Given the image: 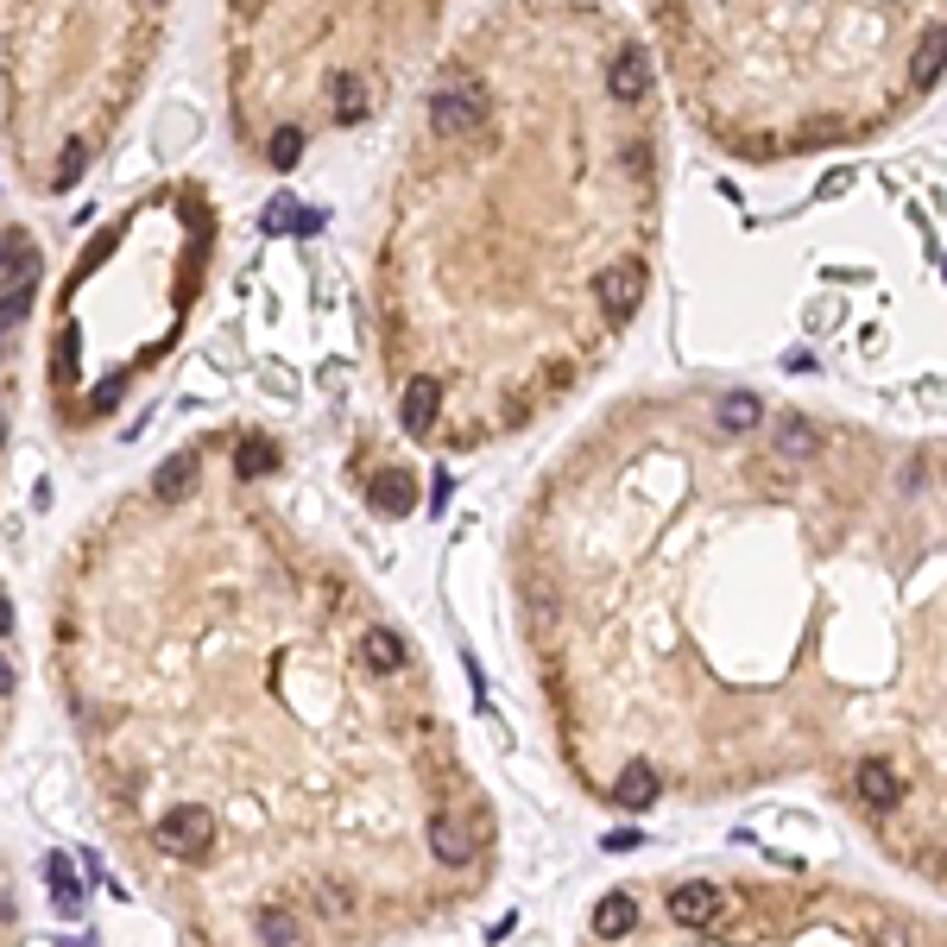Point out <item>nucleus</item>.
I'll use <instances>...</instances> for the list:
<instances>
[{
  "mask_svg": "<svg viewBox=\"0 0 947 947\" xmlns=\"http://www.w3.org/2000/svg\"><path fill=\"white\" fill-rule=\"evenodd\" d=\"M942 70H947V26H928V32H922V45H916V57H910V77L935 82Z\"/></svg>",
  "mask_w": 947,
  "mask_h": 947,
  "instance_id": "12",
  "label": "nucleus"
},
{
  "mask_svg": "<svg viewBox=\"0 0 947 947\" xmlns=\"http://www.w3.org/2000/svg\"><path fill=\"white\" fill-rule=\"evenodd\" d=\"M222 266V196L190 171L146 183L77 247L45 304L52 430H114L178 360Z\"/></svg>",
  "mask_w": 947,
  "mask_h": 947,
  "instance_id": "3",
  "label": "nucleus"
},
{
  "mask_svg": "<svg viewBox=\"0 0 947 947\" xmlns=\"http://www.w3.org/2000/svg\"><path fill=\"white\" fill-rule=\"evenodd\" d=\"M367 506L385 518H405L410 506H417V481H410V467H385L380 481L367 487Z\"/></svg>",
  "mask_w": 947,
  "mask_h": 947,
  "instance_id": "9",
  "label": "nucleus"
},
{
  "mask_svg": "<svg viewBox=\"0 0 947 947\" xmlns=\"http://www.w3.org/2000/svg\"><path fill=\"white\" fill-rule=\"evenodd\" d=\"M607 796H613V809H632V815H639V809H651V802H657V765L632 758V765L607 783Z\"/></svg>",
  "mask_w": 947,
  "mask_h": 947,
  "instance_id": "7",
  "label": "nucleus"
},
{
  "mask_svg": "<svg viewBox=\"0 0 947 947\" xmlns=\"http://www.w3.org/2000/svg\"><path fill=\"white\" fill-rule=\"evenodd\" d=\"M632 928H639V897L632 891H607L594 903V935L600 942H625Z\"/></svg>",
  "mask_w": 947,
  "mask_h": 947,
  "instance_id": "10",
  "label": "nucleus"
},
{
  "mask_svg": "<svg viewBox=\"0 0 947 947\" xmlns=\"http://www.w3.org/2000/svg\"><path fill=\"white\" fill-rule=\"evenodd\" d=\"M664 910H669L676 928H708V922L726 910V891H720L714 878H689V884H676V891H669Z\"/></svg>",
  "mask_w": 947,
  "mask_h": 947,
  "instance_id": "6",
  "label": "nucleus"
},
{
  "mask_svg": "<svg viewBox=\"0 0 947 947\" xmlns=\"http://www.w3.org/2000/svg\"><path fill=\"white\" fill-rule=\"evenodd\" d=\"M449 0H222L234 153L266 178L373 127L410 82Z\"/></svg>",
  "mask_w": 947,
  "mask_h": 947,
  "instance_id": "4",
  "label": "nucleus"
},
{
  "mask_svg": "<svg viewBox=\"0 0 947 947\" xmlns=\"http://www.w3.org/2000/svg\"><path fill=\"white\" fill-rule=\"evenodd\" d=\"M582 57L568 13H531L424 89L367 266L373 354L410 442L525 430L582 380L588 341H613L600 291L644 259L613 240V208L651 196L657 146L639 127L600 133L619 95L607 64L588 102L575 95Z\"/></svg>",
  "mask_w": 947,
  "mask_h": 947,
  "instance_id": "2",
  "label": "nucleus"
},
{
  "mask_svg": "<svg viewBox=\"0 0 947 947\" xmlns=\"http://www.w3.org/2000/svg\"><path fill=\"white\" fill-rule=\"evenodd\" d=\"M777 455H783V461H809V455H815V430H809V417H783V424H777Z\"/></svg>",
  "mask_w": 947,
  "mask_h": 947,
  "instance_id": "13",
  "label": "nucleus"
},
{
  "mask_svg": "<svg viewBox=\"0 0 947 947\" xmlns=\"http://www.w3.org/2000/svg\"><path fill=\"white\" fill-rule=\"evenodd\" d=\"M279 436H190L89 518L70 556L64 669L108 809L183 871L215 947L348 942L354 695L398 689L410 644L354 619V575L266 499Z\"/></svg>",
  "mask_w": 947,
  "mask_h": 947,
  "instance_id": "1",
  "label": "nucleus"
},
{
  "mask_svg": "<svg viewBox=\"0 0 947 947\" xmlns=\"http://www.w3.org/2000/svg\"><path fill=\"white\" fill-rule=\"evenodd\" d=\"M853 790H859V802H866V809H878V815H884V809H897V802H903V777H897L884 758H866V765H859V777H853Z\"/></svg>",
  "mask_w": 947,
  "mask_h": 947,
  "instance_id": "8",
  "label": "nucleus"
},
{
  "mask_svg": "<svg viewBox=\"0 0 947 947\" xmlns=\"http://www.w3.org/2000/svg\"><path fill=\"white\" fill-rule=\"evenodd\" d=\"M607 846H613V853H625V846H639V827H619V834H607Z\"/></svg>",
  "mask_w": 947,
  "mask_h": 947,
  "instance_id": "15",
  "label": "nucleus"
},
{
  "mask_svg": "<svg viewBox=\"0 0 947 947\" xmlns=\"http://www.w3.org/2000/svg\"><path fill=\"white\" fill-rule=\"evenodd\" d=\"M758 417H765L758 392H726V398L714 405V430H720V436H745L752 424H758Z\"/></svg>",
  "mask_w": 947,
  "mask_h": 947,
  "instance_id": "11",
  "label": "nucleus"
},
{
  "mask_svg": "<svg viewBox=\"0 0 947 947\" xmlns=\"http://www.w3.org/2000/svg\"><path fill=\"white\" fill-rule=\"evenodd\" d=\"M871 942H878V947H916L903 928H891V922H884V928H871Z\"/></svg>",
  "mask_w": 947,
  "mask_h": 947,
  "instance_id": "14",
  "label": "nucleus"
},
{
  "mask_svg": "<svg viewBox=\"0 0 947 947\" xmlns=\"http://www.w3.org/2000/svg\"><path fill=\"white\" fill-rule=\"evenodd\" d=\"M178 0H7L0 146L32 203H64L102 171L158 77Z\"/></svg>",
  "mask_w": 947,
  "mask_h": 947,
  "instance_id": "5",
  "label": "nucleus"
}]
</instances>
